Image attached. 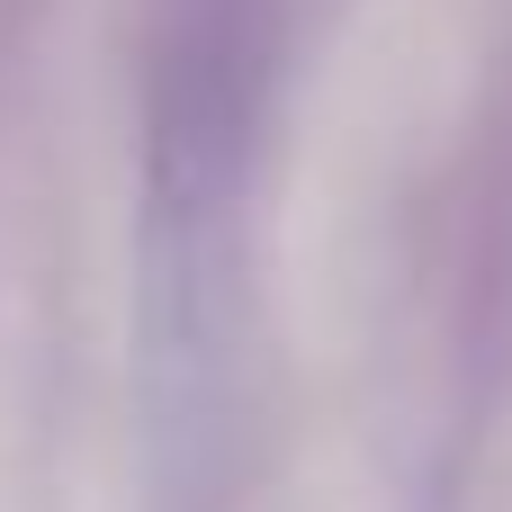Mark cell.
Segmentation results:
<instances>
[{
	"label": "cell",
	"instance_id": "6da1fadb",
	"mask_svg": "<svg viewBox=\"0 0 512 512\" xmlns=\"http://www.w3.org/2000/svg\"><path fill=\"white\" fill-rule=\"evenodd\" d=\"M306 27H315V0H153L144 9L135 324H144L153 432L171 450H207L243 369L261 135Z\"/></svg>",
	"mask_w": 512,
	"mask_h": 512
}]
</instances>
